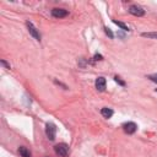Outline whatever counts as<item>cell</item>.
Here are the masks:
<instances>
[{
  "instance_id": "cell-1",
  "label": "cell",
  "mask_w": 157,
  "mask_h": 157,
  "mask_svg": "<svg viewBox=\"0 0 157 157\" xmlns=\"http://www.w3.org/2000/svg\"><path fill=\"white\" fill-rule=\"evenodd\" d=\"M54 151L60 157H66L69 155V146L66 144H58L54 147Z\"/></svg>"
},
{
  "instance_id": "cell-2",
  "label": "cell",
  "mask_w": 157,
  "mask_h": 157,
  "mask_svg": "<svg viewBox=\"0 0 157 157\" xmlns=\"http://www.w3.org/2000/svg\"><path fill=\"white\" fill-rule=\"evenodd\" d=\"M45 134H47L49 140H54L55 139V134H56V126L53 123H47V125H45Z\"/></svg>"
},
{
  "instance_id": "cell-3",
  "label": "cell",
  "mask_w": 157,
  "mask_h": 157,
  "mask_svg": "<svg viewBox=\"0 0 157 157\" xmlns=\"http://www.w3.org/2000/svg\"><path fill=\"white\" fill-rule=\"evenodd\" d=\"M26 25H27V28H28L29 34H31L36 40H40V34H39V32H38V29L34 27V25H33L32 22H29V21H27Z\"/></svg>"
},
{
  "instance_id": "cell-4",
  "label": "cell",
  "mask_w": 157,
  "mask_h": 157,
  "mask_svg": "<svg viewBox=\"0 0 157 157\" xmlns=\"http://www.w3.org/2000/svg\"><path fill=\"white\" fill-rule=\"evenodd\" d=\"M129 12L134 16H144L145 15V10L141 6H137V5H131L130 9H129Z\"/></svg>"
},
{
  "instance_id": "cell-5",
  "label": "cell",
  "mask_w": 157,
  "mask_h": 157,
  "mask_svg": "<svg viewBox=\"0 0 157 157\" xmlns=\"http://www.w3.org/2000/svg\"><path fill=\"white\" fill-rule=\"evenodd\" d=\"M123 129H124V131H125L126 134H134V132L136 131L137 126H136V124H135V123L129 121V123H125V124L123 125Z\"/></svg>"
},
{
  "instance_id": "cell-6",
  "label": "cell",
  "mask_w": 157,
  "mask_h": 157,
  "mask_svg": "<svg viewBox=\"0 0 157 157\" xmlns=\"http://www.w3.org/2000/svg\"><path fill=\"white\" fill-rule=\"evenodd\" d=\"M52 15L56 18H63L65 16H67V11L65 9H53L52 10Z\"/></svg>"
},
{
  "instance_id": "cell-7",
  "label": "cell",
  "mask_w": 157,
  "mask_h": 157,
  "mask_svg": "<svg viewBox=\"0 0 157 157\" xmlns=\"http://www.w3.org/2000/svg\"><path fill=\"white\" fill-rule=\"evenodd\" d=\"M96 88L98 90V91H101V92H103L104 90H105V78L104 77H98L97 80H96Z\"/></svg>"
},
{
  "instance_id": "cell-8",
  "label": "cell",
  "mask_w": 157,
  "mask_h": 157,
  "mask_svg": "<svg viewBox=\"0 0 157 157\" xmlns=\"http://www.w3.org/2000/svg\"><path fill=\"white\" fill-rule=\"evenodd\" d=\"M18 152H20L21 157H32V153H31V151H29L27 147H25V146H21V147H18Z\"/></svg>"
},
{
  "instance_id": "cell-9",
  "label": "cell",
  "mask_w": 157,
  "mask_h": 157,
  "mask_svg": "<svg viewBox=\"0 0 157 157\" xmlns=\"http://www.w3.org/2000/svg\"><path fill=\"white\" fill-rule=\"evenodd\" d=\"M101 114L104 117V118H110L112 115H113V110L110 109V108H102V110H101Z\"/></svg>"
},
{
  "instance_id": "cell-10",
  "label": "cell",
  "mask_w": 157,
  "mask_h": 157,
  "mask_svg": "<svg viewBox=\"0 0 157 157\" xmlns=\"http://www.w3.org/2000/svg\"><path fill=\"white\" fill-rule=\"evenodd\" d=\"M113 22H114L118 27H120L123 31H129V27H128L125 23H123V22H120V21H117V20H113Z\"/></svg>"
},
{
  "instance_id": "cell-11",
  "label": "cell",
  "mask_w": 157,
  "mask_h": 157,
  "mask_svg": "<svg viewBox=\"0 0 157 157\" xmlns=\"http://www.w3.org/2000/svg\"><path fill=\"white\" fill-rule=\"evenodd\" d=\"M142 37H147V38H153L157 39V32H148V33H142Z\"/></svg>"
},
{
  "instance_id": "cell-12",
  "label": "cell",
  "mask_w": 157,
  "mask_h": 157,
  "mask_svg": "<svg viewBox=\"0 0 157 157\" xmlns=\"http://www.w3.org/2000/svg\"><path fill=\"white\" fill-rule=\"evenodd\" d=\"M147 77H148L151 81H153V82H156V83H157V74H153V75H148Z\"/></svg>"
},
{
  "instance_id": "cell-13",
  "label": "cell",
  "mask_w": 157,
  "mask_h": 157,
  "mask_svg": "<svg viewBox=\"0 0 157 157\" xmlns=\"http://www.w3.org/2000/svg\"><path fill=\"white\" fill-rule=\"evenodd\" d=\"M104 32L109 36V38H113V37H114V36H113V33H112V31H110L108 27H104Z\"/></svg>"
},
{
  "instance_id": "cell-14",
  "label": "cell",
  "mask_w": 157,
  "mask_h": 157,
  "mask_svg": "<svg viewBox=\"0 0 157 157\" xmlns=\"http://www.w3.org/2000/svg\"><path fill=\"white\" fill-rule=\"evenodd\" d=\"M114 80H115L119 85H121V86H124V85H125V82H124V81H121V80H120V77H118V76H115V77H114Z\"/></svg>"
},
{
  "instance_id": "cell-15",
  "label": "cell",
  "mask_w": 157,
  "mask_h": 157,
  "mask_svg": "<svg viewBox=\"0 0 157 157\" xmlns=\"http://www.w3.org/2000/svg\"><path fill=\"white\" fill-rule=\"evenodd\" d=\"M1 65H2V66H5L6 69H10V65H9V64H7L5 60H1Z\"/></svg>"
},
{
  "instance_id": "cell-16",
  "label": "cell",
  "mask_w": 157,
  "mask_h": 157,
  "mask_svg": "<svg viewBox=\"0 0 157 157\" xmlns=\"http://www.w3.org/2000/svg\"><path fill=\"white\" fill-rule=\"evenodd\" d=\"M103 58H102V55H99V54H96L94 55V60H102Z\"/></svg>"
},
{
  "instance_id": "cell-17",
  "label": "cell",
  "mask_w": 157,
  "mask_h": 157,
  "mask_svg": "<svg viewBox=\"0 0 157 157\" xmlns=\"http://www.w3.org/2000/svg\"><path fill=\"white\" fill-rule=\"evenodd\" d=\"M156 91H157V90H156Z\"/></svg>"
}]
</instances>
